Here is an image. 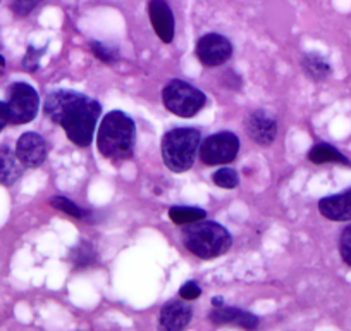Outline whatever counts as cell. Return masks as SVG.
Returning a JSON list of instances; mask_svg holds the SVG:
<instances>
[{
  "label": "cell",
  "instance_id": "d6986e66",
  "mask_svg": "<svg viewBox=\"0 0 351 331\" xmlns=\"http://www.w3.org/2000/svg\"><path fill=\"white\" fill-rule=\"evenodd\" d=\"M50 204H52V207H56L57 211L66 212L67 216H71V218H74V219H88V218H90V212L84 211L83 207L76 205L73 201H69V198L60 197V195L50 198Z\"/></svg>",
  "mask_w": 351,
  "mask_h": 331
},
{
  "label": "cell",
  "instance_id": "ba28073f",
  "mask_svg": "<svg viewBox=\"0 0 351 331\" xmlns=\"http://www.w3.org/2000/svg\"><path fill=\"white\" fill-rule=\"evenodd\" d=\"M197 56L204 66H221L226 60L231 59L232 45L226 36L217 35V33H208L198 40Z\"/></svg>",
  "mask_w": 351,
  "mask_h": 331
},
{
  "label": "cell",
  "instance_id": "ffe728a7",
  "mask_svg": "<svg viewBox=\"0 0 351 331\" xmlns=\"http://www.w3.org/2000/svg\"><path fill=\"white\" fill-rule=\"evenodd\" d=\"M214 183L221 188H234L238 187L239 176L234 170H231V168H221V170L214 174Z\"/></svg>",
  "mask_w": 351,
  "mask_h": 331
},
{
  "label": "cell",
  "instance_id": "7a4b0ae2",
  "mask_svg": "<svg viewBox=\"0 0 351 331\" xmlns=\"http://www.w3.org/2000/svg\"><path fill=\"white\" fill-rule=\"evenodd\" d=\"M136 126L134 121L123 111H112L100 124L97 145L104 157L112 161H124L133 155Z\"/></svg>",
  "mask_w": 351,
  "mask_h": 331
},
{
  "label": "cell",
  "instance_id": "d4e9b609",
  "mask_svg": "<svg viewBox=\"0 0 351 331\" xmlns=\"http://www.w3.org/2000/svg\"><path fill=\"white\" fill-rule=\"evenodd\" d=\"M200 293H202L200 286H198L195 282L184 283V285L181 286V290H180L181 299H184V300H195V299H198V297H200Z\"/></svg>",
  "mask_w": 351,
  "mask_h": 331
},
{
  "label": "cell",
  "instance_id": "7c38bea8",
  "mask_svg": "<svg viewBox=\"0 0 351 331\" xmlns=\"http://www.w3.org/2000/svg\"><path fill=\"white\" fill-rule=\"evenodd\" d=\"M148 14H150L152 26L155 33L164 43H171L174 36V18L172 11L165 0H150L148 5Z\"/></svg>",
  "mask_w": 351,
  "mask_h": 331
},
{
  "label": "cell",
  "instance_id": "7402d4cb",
  "mask_svg": "<svg viewBox=\"0 0 351 331\" xmlns=\"http://www.w3.org/2000/svg\"><path fill=\"white\" fill-rule=\"evenodd\" d=\"M339 252L343 261L346 262L348 266H351V225L341 233L339 238Z\"/></svg>",
  "mask_w": 351,
  "mask_h": 331
},
{
  "label": "cell",
  "instance_id": "6da1fadb",
  "mask_svg": "<svg viewBox=\"0 0 351 331\" xmlns=\"http://www.w3.org/2000/svg\"><path fill=\"white\" fill-rule=\"evenodd\" d=\"M100 104L90 97L69 90H59L47 97L45 113L53 123L60 124L67 138L77 147H88L93 140Z\"/></svg>",
  "mask_w": 351,
  "mask_h": 331
},
{
  "label": "cell",
  "instance_id": "9a60e30c",
  "mask_svg": "<svg viewBox=\"0 0 351 331\" xmlns=\"http://www.w3.org/2000/svg\"><path fill=\"white\" fill-rule=\"evenodd\" d=\"M25 166L8 145H0V185L11 187L21 178Z\"/></svg>",
  "mask_w": 351,
  "mask_h": 331
},
{
  "label": "cell",
  "instance_id": "52a82bcc",
  "mask_svg": "<svg viewBox=\"0 0 351 331\" xmlns=\"http://www.w3.org/2000/svg\"><path fill=\"white\" fill-rule=\"evenodd\" d=\"M239 152V140L234 133L222 131L205 138L200 148V157L207 166L229 164L236 159Z\"/></svg>",
  "mask_w": 351,
  "mask_h": 331
},
{
  "label": "cell",
  "instance_id": "484cf974",
  "mask_svg": "<svg viewBox=\"0 0 351 331\" xmlns=\"http://www.w3.org/2000/svg\"><path fill=\"white\" fill-rule=\"evenodd\" d=\"M9 124V113H8V106L4 102H0V131L4 130L5 126Z\"/></svg>",
  "mask_w": 351,
  "mask_h": 331
},
{
  "label": "cell",
  "instance_id": "603a6c76",
  "mask_svg": "<svg viewBox=\"0 0 351 331\" xmlns=\"http://www.w3.org/2000/svg\"><path fill=\"white\" fill-rule=\"evenodd\" d=\"M73 261L76 262V264H80V266L92 264V262H93V249H92V245H88V243H86V245L77 247L76 251H74Z\"/></svg>",
  "mask_w": 351,
  "mask_h": 331
},
{
  "label": "cell",
  "instance_id": "cb8c5ba5",
  "mask_svg": "<svg viewBox=\"0 0 351 331\" xmlns=\"http://www.w3.org/2000/svg\"><path fill=\"white\" fill-rule=\"evenodd\" d=\"M43 0H12V11L18 16H28Z\"/></svg>",
  "mask_w": 351,
  "mask_h": 331
},
{
  "label": "cell",
  "instance_id": "4fadbf2b",
  "mask_svg": "<svg viewBox=\"0 0 351 331\" xmlns=\"http://www.w3.org/2000/svg\"><path fill=\"white\" fill-rule=\"evenodd\" d=\"M214 324H238L245 330H255L258 326V317L253 316L252 312L236 309V307L215 306V309L208 314Z\"/></svg>",
  "mask_w": 351,
  "mask_h": 331
},
{
  "label": "cell",
  "instance_id": "277c9868",
  "mask_svg": "<svg viewBox=\"0 0 351 331\" xmlns=\"http://www.w3.org/2000/svg\"><path fill=\"white\" fill-rule=\"evenodd\" d=\"M200 138V131L193 128H176L164 135L162 157L172 173H184L193 166Z\"/></svg>",
  "mask_w": 351,
  "mask_h": 331
},
{
  "label": "cell",
  "instance_id": "ac0fdd59",
  "mask_svg": "<svg viewBox=\"0 0 351 331\" xmlns=\"http://www.w3.org/2000/svg\"><path fill=\"white\" fill-rule=\"evenodd\" d=\"M207 212L198 207H172L169 211V218L176 225H190V222L205 219Z\"/></svg>",
  "mask_w": 351,
  "mask_h": 331
},
{
  "label": "cell",
  "instance_id": "2e32d148",
  "mask_svg": "<svg viewBox=\"0 0 351 331\" xmlns=\"http://www.w3.org/2000/svg\"><path fill=\"white\" fill-rule=\"evenodd\" d=\"M302 66L306 76L313 81H322L330 74V64L327 62L326 57L319 56V54H305L302 59Z\"/></svg>",
  "mask_w": 351,
  "mask_h": 331
},
{
  "label": "cell",
  "instance_id": "8fae6325",
  "mask_svg": "<svg viewBox=\"0 0 351 331\" xmlns=\"http://www.w3.org/2000/svg\"><path fill=\"white\" fill-rule=\"evenodd\" d=\"M191 317H193V310L188 304L181 300H172L162 307L160 316H158V328L165 331L184 330L190 324Z\"/></svg>",
  "mask_w": 351,
  "mask_h": 331
},
{
  "label": "cell",
  "instance_id": "5bb4252c",
  "mask_svg": "<svg viewBox=\"0 0 351 331\" xmlns=\"http://www.w3.org/2000/svg\"><path fill=\"white\" fill-rule=\"evenodd\" d=\"M319 211L330 221H351V188L319 202Z\"/></svg>",
  "mask_w": 351,
  "mask_h": 331
},
{
  "label": "cell",
  "instance_id": "30bf717a",
  "mask_svg": "<svg viewBox=\"0 0 351 331\" xmlns=\"http://www.w3.org/2000/svg\"><path fill=\"white\" fill-rule=\"evenodd\" d=\"M246 130H248L250 138L255 144L267 147L276 140L278 124H276V119H272L265 111H255V113L250 114L248 121H246Z\"/></svg>",
  "mask_w": 351,
  "mask_h": 331
},
{
  "label": "cell",
  "instance_id": "e0dca14e",
  "mask_svg": "<svg viewBox=\"0 0 351 331\" xmlns=\"http://www.w3.org/2000/svg\"><path fill=\"white\" fill-rule=\"evenodd\" d=\"M308 159L313 164H326V162H337V164L350 166V159L344 157L337 148H334L332 145L327 144H319L308 152Z\"/></svg>",
  "mask_w": 351,
  "mask_h": 331
},
{
  "label": "cell",
  "instance_id": "9c48e42d",
  "mask_svg": "<svg viewBox=\"0 0 351 331\" xmlns=\"http://www.w3.org/2000/svg\"><path fill=\"white\" fill-rule=\"evenodd\" d=\"M16 155L25 168H38L47 159V144L38 133L21 135L16 145Z\"/></svg>",
  "mask_w": 351,
  "mask_h": 331
},
{
  "label": "cell",
  "instance_id": "8992f818",
  "mask_svg": "<svg viewBox=\"0 0 351 331\" xmlns=\"http://www.w3.org/2000/svg\"><path fill=\"white\" fill-rule=\"evenodd\" d=\"M8 113H9V123L16 124H26L33 121L38 114L40 99L36 90L28 83H12L8 90Z\"/></svg>",
  "mask_w": 351,
  "mask_h": 331
},
{
  "label": "cell",
  "instance_id": "3957f363",
  "mask_svg": "<svg viewBox=\"0 0 351 331\" xmlns=\"http://www.w3.org/2000/svg\"><path fill=\"white\" fill-rule=\"evenodd\" d=\"M183 243L198 259H215L231 249L232 238L219 222L200 219L184 226Z\"/></svg>",
  "mask_w": 351,
  "mask_h": 331
},
{
  "label": "cell",
  "instance_id": "5b68a950",
  "mask_svg": "<svg viewBox=\"0 0 351 331\" xmlns=\"http://www.w3.org/2000/svg\"><path fill=\"white\" fill-rule=\"evenodd\" d=\"M162 100L167 111L180 117H193L204 109L207 97L193 85L181 80H172L162 92Z\"/></svg>",
  "mask_w": 351,
  "mask_h": 331
},
{
  "label": "cell",
  "instance_id": "44dd1931",
  "mask_svg": "<svg viewBox=\"0 0 351 331\" xmlns=\"http://www.w3.org/2000/svg\"><path fill=\"white\" fill-rule=\"evenodd\" d=\"M92 50H93V54H95V56L99 57L100 60H104V62H107V64L116 62L117 57H119V56H117L116 50L112 49V47L104 45V43L97 42V40H93V42H92Z\"/></svg>",
  "mask_w": 351,
  "mask_h": 331
}]
</instances>
